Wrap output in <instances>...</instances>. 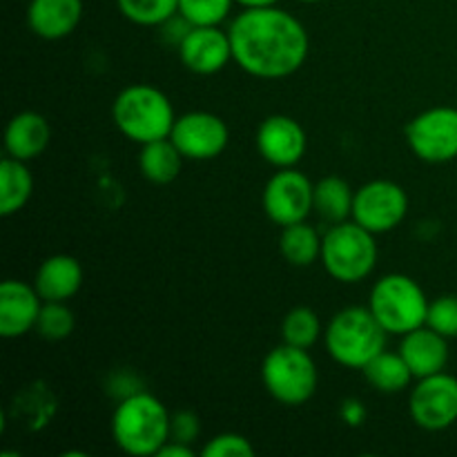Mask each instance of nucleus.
I'll use <instances>...</instances> for the list:
<instances>
[{"label":"nucleus","mask_w":457,"mask_h":457,"mask_svg":"<svg viewBox=\"0 0 457 457\" xmlns=\"http://www.w3.org/2000/svg\"><path fill=\"white\" fill-rule=\"evenodd\" d=\"M321 241L324 237H320L317 228L308 226L306 221H299L293 226H284L279 237V250L290 266L306 268L321 257Z\"/></svg>","instance_id":"b1692460"},{"label":"nucleus","mask_w":457,"mask_h":457,"mask_svg":"<svg viewBox=\"0 0 457 457\" xmlns=\"http://www.w3.org/2000/svg\"><path fill=\"white\" fill-rule=\"evenodd\" d=\"M427 326L436 333L445 335L446 339L457 337V297L455 295H442L428 303Z\"/></svg>","instance_id":"c85d7f7f"},{"label":"nucleus","mask_w":457,"mask_h":457,"mask_svg":"<svg viewBox=\"0 0 457 457\" xmlns=\"http://www.w3.org/2000/svg\"><path fill=\"white\" fill-rule=\"evenodd\" d=\"M74 312L67 308V302H43L36 330L47 342H62L74 333Z\"/></svg>","instance_id":"bb28decb"},{"label":"nucleus","mask_w":457,"mask_h":457,"mask_svg":"<svg viewBox=\"0 0 457 457\" xmlns=\"http://www.w3.org/2000/svg\"><path fill=\"white\" fill-rule=\"evenodd\" d=\"M428 303L422 286L409 275H386L370 290L369 308L388 335L404 337L427 324Z\"/></svg>","instance_id":"423d86ee"},{"label":"nucleus","mask_w":457,"mask_h":457,"mask_svg":"<svg viewBox=\"0 0 457 457\" xmlns=\"http://www.w3.org/2000/svg\"><path fill=\"white\" fill-rule=\"evenodd\" d=\"M262 382L279 404L302 406L315 395L320 373L306 348L281 344L263 360Z\"/></svg>","instance_id":"0eeeda50"},{"label":"nucleus","mask_w":457,"mask_h":457,"mask_svg":"<svg viewBox=\"0 0 457 457\" xmlns=\"http://www.w3.org/2000/svg\"><path fill=\"white\" fill-rule=\"evenodd\" d=\"M306 129L286 114H272L257 129V150L275 168H295L306 154Z\"/></svg>","instance_id":"ddd939ff"},{"label":"nucleus","mask_w":457,"mask_h":457,"mask_svg":"<svg viewBox=\"0 0 457 457\" xmlns=\"http://www.w3.org/2000/svg\"><path fill=\"white\" fill-rule=\"evenodd\" d=\"M232 61L254 79H286L302 70L311 49L308 31L277 4L245 7L230 29Z\"/></svg>","instance_id":"f257e3e1"},{"label":"nucleus","mask_w":457,"mask_h":457,"mask_svg":"<svg viewBox=\"0 0 457 457\" xmlns=\"http://www.w3.org/2000/svg\"><path fill=\"white\" fill-rule=\"evenodd\" d=\"M366 382L379 393H400L413 379L409 364L402 357V353H388L382 351L378 357L369 361V364L361 369Z\"/></svg>","instance_id":"5701e85b"},{"label":"nucleus","mask_w":457,"mask_h":457,"mask_svg":"<svg viewBox=\"0 0 457 457\" xmlns=\"http://www.w3.org/2000/svg\"><path fill=\"white\" fill-rule=\"evenodd\" d=\"M179 56L190 71L210 76L232 61L230 34L214 27H192L179 43Z\"/></svg>","instance_id":"4468645a"},{"label":"nucleus","mask_w":457,"mask_h":457,"mask_svg":"<svg viewBox=\"0 0 457 457\" xmlns=\"http://www.w3.org/2000/svg\"><path fill=\"white\" fill-rule=\"evenodd\" d=\"M156 455L159 457H192L195 455V451H192L190 445H181V442L168 440L163 446H161V451Z\"/></svg>","instance_id":"473e14b6"},{"label":"nucleus","mask_w":457,"mask_h":457,"mask_svg":"<svg viewBox=\"0 0 457 457\" xmlns=\"http://www.w3.org/2000/svg\"><path fill=\"white\" fill-rule=\"evenodd\" d=\"M299 3H306V4H312V3H320V0H299Z\"/></svg>","instance_id":"f704fd0d"},{"label":"nucleus","mask_w":457,"mask_h":457,"mask_svg":"<svg viewBox=\"0 0 457 457\" xmlns=\"http://www.w3.org/2000/svg\"><path fill=\"white\" fill-rule=\"evenodd\" d=\"M400 353L409 364L413 378L422 379L428 375L442 373L446 369V364H449V339L424 324L404 335Z\"/></svg>","instance_id":"dca6fc26"},{"label":"nucleus","mask_w":457,"mask_h":457,"mask_svg":"<svg viewBox=\"0 0 457 457\" xmlns=\"http://www.w3.org/2000/svg\"><path fill=\"white\" fill-rule=\"evenodd\" d=\"M43 297L36 286L4 279L0 286V337L18 339L36 328Z\"/></svg>","instance_id":"2eb2a0df"},{"label":"nucleus","mask_w":457,"mask_h":457,"mask_svg":"<svg viewBox=\"0 0 457 457\" xmlns=\"http://www.w3.org/2000/svg\"><path fill=\"white\" fill-rule=\"evenodd\" d=\"M409 212V195L397 183L378 179L355 192L353 221L364 226L373 235H384L400 226Z\"/></svg>","instance_id":"1a4fd4ad"},{"label":"nucleus","mask_w":457,"mask_h":457,"mask_svg":"<svg viewBox=\"0 0 457 457\" xmlns=\"http://www.w3.org/2000/svg\"><path fill=\"white\" fill-rule=\"evenodd\" d=\"M281 337L284 344L297 348H311L315 346L317 339L321 337V321L317 312L308 306H297L284 317L281 324Z\"/></svg>","instance_id":"393cba45"},{"label":"nucleus","mask_w":457,"mask_h":457,"mask_svg":"<svg viewBox=\"0 0 457 457\" xmlns=\"http://www.w3.org/2000/svg\"><path fill=\"white\" fill-rule=\"evenodd\" d=\"M183 154L179 147L174 145L172 138H159L141 145V154H138V170L143 177L156 186H168L174 179L181 174Z\"/></svg>","instance_id":"aec40b11"},{"label":"nucleus","mask_w":457,"mask_h":457,"mask_svg":"<svg viewBox=\"0 0 457 457\" xmlns=\"http://www.w3.org/2000/svg\"><path fill=\"white\" fill-rule=\"evenodd\" d=\"M386 330L370 308L351 306L330 320L324 333L326 351L346 369H364L386 346Z\"/></svg>","instance_id":"20e7f679"},{"label":"nucleus","mask_w":457,"mask_h":457,"mask_svg":"<svg viewBox=\"0 0 457 457\" xmlns=\"http://www.w3.org/2000/svg\"><path fill=\"white\" fill-rule=\"evenodd\" d=\"M321 263L342 284L364 281L378 263L375 235L357 221L333 223L321 241Z\"/></svg>","instance_id":"39448f33"},{"label":"nucleus","mask_w":457,"mask_h":457,"mask_svg":"<svg viewBox=\"0 0 457 457\" xmlns=\"http://www.w3.org/2000/svg\"><path fill=\"white\" fill-rule=\"evenodd\" d=\"M342 418L344 422H348L351 427H360L366 420V409L360 400H346L342 406Z\"/></svg>","instance_id":"2f4dec72"},{"label":"nucleus","mask_w":457,"mask_h":457,"mask_svg":"<svg viewBox=\"0 0 457 457\" xmlns=\"http://www.w3.org/2000/svg\"><path fill=\"white\" fill-rule=\"evenodd\" d=\"M170 415L159 397L134 393L120 400L112 415V437L123 453L156 455L170 440Z\"/></svg>","instance_id":"f03ea898"},{"label":"nucleus","mask_w":457,"mask_h":457,"mask_svg":"<svg viewBox=\"0 0 457 457\" xmlns=\"http://www.w3.org/2000/svg\"><path fill=\"white\" fill-rule=\"evenodd\" d=\"M235 0H179V13L192 27L221 25L232 12Z\"/></svg>","instance_id":"cd10ccee"},{"label":"nucleus","mask_w":457,"mask_h":457,"mask_svg":"<svg viewBox=\"0 0 457 457\" xmlns=\"http://www.w3.org/2000/svg\"><path fill=\"white\" fill-rule=\"evenodd\" d=\"M204 457H253L254 446L250 445L248 437L239 436V433H221V436L212 437L208 445L201 451Z\"/></svg>","instance_id":"c756f323"},{"label":"nucleus","mask_w":457,"mask_h":457,"mask_svg":"<svg viewBox=\"0 0 457 457\" xmlns=\"http://www.w3.org/2000/svg\"><path fill=\"white\" fill-rule=\"evenodd\" d=\"M119 12L141 27H161L179 13V0H116Z\"/></svg>","instance_id":"a878e982"},{"label":"nucleus","mask_w":457,"mask_h":457,"mask_svg":"<svg viewBox=\"0 0 457 457\" xmlns=\"http://www.w3.org/2000/svg\"><path fill=\"white\" fill-rule=\"evenodd\" d=\"M174 145L190 161H210L217 159L230 141V129L221 116L212 112H187L177 116L172 132H170Z\"/></svg>","instance_id":"f8f14e48"},{"label":"nucleus","mask_w":457,"mask_h":457,"mask_svg":"<svg viewBox=\"0 0 457 457\" xmlns=\"http://www.w3.org/2000/svg\"><path fill=\"white\" fill-rule=\"evenodd\" d=\"M34 286L43 302H70L83 286V268L71 254H52L40 263Z\"/></svg>","instance_id":"6ab92c4d"},{"label":"nucleus","mask_w":457,"mask_h":457,"mask_svg":"<svg viewBox=\"0 0 457 457\" xmlns=\"http://www.w3.org/2000/svg\"><path fill=\"white\" fill-rule=\"evenodd\" d=\"M355 192L344 179L324 177L312 190V210L328 223H342L353 217Z\"/></svg>","instance_id":"4be33fe9"},{"label":"nucleus","mask_w":457,"mask_h":457,"mask_svg":"<svg viewBox=\"0 0 457 457\" xmlns=\"http://www.w3.org/2000/svg\"><path fill=\"white\" fill-rule=\"evenodd\" d=\"M235 3L244 4V7H270V4H277L279 0H235Z\"/></svg>","instance_id":"72a5a7b5"},{"label":"nucleus","mask_w":457,"mask_h":457,"mask_svg":"<svg viewBox=\"0 0 457 457\" xmlns=\"http://www.w3.org/2000/svg\"><path fill=\"white\" fill-rule=\"evenodd\" d=\"M201 424L196 413L192 411H177L170 415V440L181 442V445H192L199 437Z\"/></svg>","instance_id":"7c9ffc66"},{"label":"nucleus","mask_w":457,"mask_h":457,"mask_svg":"<svg viewBox=\"0 0 457 457\" xmlns=\"http://www.w3.org/2000/svg\"><path fill=\"white\" fill-rule=\"evenodd\" d=\"M52 138V128H49L47 119L38 112H21L13 116L4 129V150L7 156L18 161H31L38 159L49 145Z\"/></svg>","instance_id":"a211bd4d"},{"label":"nucleus","mask_w":457,"mask_h":457,"mask_svg":"<svg viewBox=\"0 0 457 457\" xmlns=\"http://www.w3.org/2000/svg\"><path fill=\"white\" fill-rule=\"evenodd\" d=\"M83 0H29L27 25L31 34L45 40H61L79 27Z\"/></svg>","instance_id":"f3484780"},{"label":"nucleus","mask_w":457,"mask_h":457,"mask_svg":"<svg viewBox=\"0 0 457 457\" xmlns=\"http://www.w3.org/2000/svg\"><path fill=\"white\" fill-rule=\"evenodd\" d=\"M411 418L424 431H445L457 422V378L436 373L422 378L411 393Z\"/></svg>","instance_id":"9b49d317"},{"label":"nucleus","mask_w":457,"mask_h":457,"mask_svg":"<svg viewBox=\"0 0 457 457\" xmlns=\"http://www.w3.org/2000/svg\"><path fill=\"white\" fill-rule=\"evenodd\" d=\"M312 190L315 183L306 174L295 168H281L263 187V212L281 228L306 221L312 212Z\"/></svg>","instance_id":"9d476101"},{"label":"nucleus","mask_w":457,"mask_h":457,"mask_svg":"<svg viewBox=\"0 0 457 457\" xmlns=\"http://www.w3.org/2000/svg\"><path fill=\"white\" fill-rule=\"evenodd\" d=\"M34 192V177L25 161L4 156L0 163V214L12 217L21 212L31 199Z\"/></svg>","instance_id":"412c9836"},{"label":"nucleus","mask_w":457,"mask_h":457,"mask_svg":"<svg viewBox=\"0 0 457 457\" xmlns=\"http://www.w3.org/2000/svg\"><path fill=\"white\" fill-rule=\"evenodd\" d=\"M112 116L119 132L138 145L168 138L177 123L172 101L159 87L145 83L125 87L116 96Z\"/></svg>","instance_id":"7ed1b4c3"},{"label":"nucleus","mask_w":457,"mask_h":457,"mask_svg":"<svg viewBox=\"0 0 457 457\" xmlns=\"http://www.w3.org/2000/svg\"><path fill=\"white\" fill-rule=\"evenodd\" d=\"M406 143L427 163H449L457 159V110L431 107L406 125Z\"/></svg>","instance_id":"6e6552de"}]
</instances>
